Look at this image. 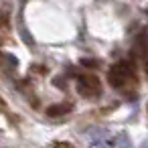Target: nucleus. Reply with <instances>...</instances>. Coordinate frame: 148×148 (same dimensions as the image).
I'll list each match as a JSON object with an SVG mask.
<instances>
[{"mask_svg":"<svg viewBox=\"0 0 148 148\" xmlns=\"http://www.w3.org/2000/svg\"><path fill=\"white\" fill-rule=\"evenodd\" d=\"M108 83L116 89H124L128 85L136 83V73L132 63H116L110 71H108Z\"/></svg>","mask_w":148,"mask_h":148,"instance_id":"nucleus-1","label":"nucleus"},{"mask_svg":"<svg viewBox=\"0 0 148 148\" xmlns=\"http://www.w3.org/2000/svg\"><path fill=\"white\" fill-rule=\"evenodd\" d=\"M77 93L83 97H97L101 95V83L95 75H79L77 77Z\"/></svg>","mask_w":148,"mask_h":148,"instance_id":"nucleus-2","label":"nucleus"},{"mask_svg":"<svg viewBox=\"0 0 148 148\" xmlns=\"http://www.w3.org/2000/svg\"><path fill=\"white\" fill-rule=\"evenodd\" d=\"M71 110H73V106L67 103V101H65V103H55V106H49V108H47V116H49V118H63V116L69 114Z\"/></svg>","mask_w":148,"mask_h":148,"instance_id":"nucleus-3","label":"nucleus"}]
</instances>
